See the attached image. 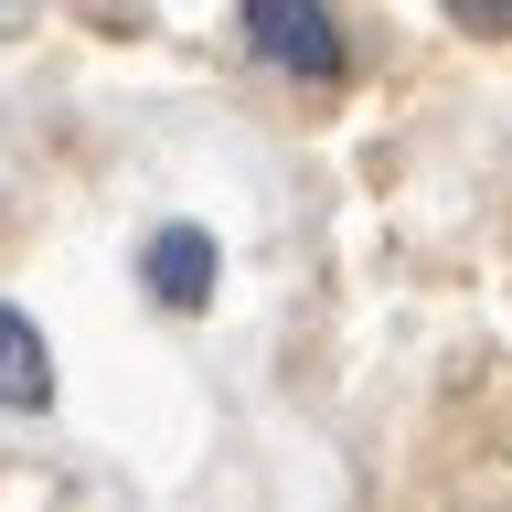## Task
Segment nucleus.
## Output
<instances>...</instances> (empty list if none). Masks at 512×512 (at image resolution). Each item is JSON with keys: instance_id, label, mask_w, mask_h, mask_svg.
I'll return each instance as SVG.
<instances>
[{"instance_id": "nucleus-5", "label": "nucleus", "mask_w": 512, "mask_h": 512, "mask_svg": "<svg viewBox=\"0 0 512 512\" xmlns=\"http://www.w3.org/2000/svg\"><path fill=\"white\" fill-rule=\"evenodd\" d=\"M32 22V0H0V32H22Z\"/></svg>"}, {"instance_id": "nucleus-3", "label": "nucleus", "mask_w": 512, "mask_h": 512, "mask_svg": "<svg viewBox=\"0 0 512 512\" xmlns=\"http://www.w3.org/2000/svg\"><path fill=\"white\" fill-rule=\"evenodd\" d=\"M0 406L11 416L54 406V352H43V320L32 310H0Z\"/></svg>"}, {"instance_id": "nucleus-4", "label": "nucleus", "mask_w": 512, "mask_h": 512, "mask_svg": "<svg viewBox=\"0 0 512 512\" xmlns=\"http://www.w3.org/2000/svg\"><path fill=\"white\" fill-rule=\"evenodd\" d=\"M448 11H459L470 32H512V0H448Z\"/></svg>"}, {"instance_id": "nucleus-2", "label": "nucleus", "mask_w": 512, "mask_h": 512, "mask_svg": "<svg viewBox=\"0 0 512 512\" xmlns=\"http://www.w3.org/2000/svg\"><path fill=\"white\" fill-rule=\"evenodd\" d=\"M214 278H224V246L203 235V224H160L150 246H139V288H150V310H171V320L203 310Z\"/></svg>"}, {"instance_id": "nucleus-1", "label": "nucleus", "mask_w": 512, "mask_h": 512, "mask_svg": "<svg viewBox=\"0 0 512 512\" xmlns=\"http://www.w3.org/2000/svg\"><path fill=\"white\" fill-rule=\"evenodd\" d=\"M246 54L278 64L288 86H342V75H352L331 0H246Z\"/></svg>"}]
</instances>
